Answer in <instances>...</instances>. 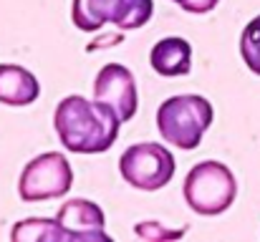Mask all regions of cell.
<instances>
[{"label": "cell", "instance_id": "cell-10", "mask_svg": "<svg viewBox=\"0 0 260 242\" xmlns=\"http://www.w3.org/2000/svg\"><path fill=\"white\" fill-rule=\"evenodd\" d=\"M119 0H74L71 18L74 25L84 33H93L106 23H114Z\"/></svg>", "mask_w": 260, "mask_h": 242}, {"label": "cell", "instance_id": "cell-15", "mask_svg": "<svg viewBox=\"0 0 260 242\" xmlns=\"http://www.w3.org/2000/svg\"><path fill=\"white\" fill-rule=\"evenodd\" d=\"M174 5H179L182 10H187V13H210V10H215L217 8V3L220 0H172Z\"/></svg>", "mask_w": 260, "mask_h": 242}, {"label": "cell", "instance_id": "cell-3", "mask_svg": "<svg viewBox=\"0 0 260 242\" xmlns=\"http://www.w3.org/2000/svg\"><path fill=\"white\" fill-rule=\"evenodd\" d=\"M182 194L192 212L215 217V215H222L235 202L238 182H235V174L222 161L207 159L194 164L187 171Z\"/></svg>", "mask_w": 260, "mask_h": 242}, {"label": "cell", "instance_id": "cell-14", "mask_svg": "<svg viewBox=\"0 0 260 242\" xmlns=\"http://www.w3.org/2000/svg\"><path fill=\"white\" fill-rule=\"evenodd\" d=\"M134 232H137L139 237H144V240H179V237H184L187 227H184V230H167V227H162L159 222L149 220V222H139V225L134 227Z\"/></svg>", "mask_w": 260, "mask_h": 242}, {"label": "cell", "instance_id": "cell-11", "mask_svg": "<svg viewBox=\"0 0 260 242\" xmlns=\"http://www.w3.org/2000/svg\"><path fill=\"white\" fill-rule=\"evenodd\" d=\"M10 237L13 242H71L69 232L58 225V220H46V217H28L15 222Z\"/></svg>", "mask_w": 260, "mask_h": 242}, {"label": "cell", "instance_id": "cell-1", "mask_svg": "<svg viewBox=\"0 0 260 242\" xmlns=\"http://www.w3.org/2000/svg\"><path fill=\"white\" fill-rule=\"evenodd\" d=\"M53 126L63 149L74 154H101L114 147L121 119L114 114V109L71 93L58 101Z\"/></svg>", "mask_w": 260, "mask_h": 242}, {"label": "cell", "instance_id": "cell-7", "mask_svg": "<svg viewBox=\"0 0 260 242\" xmlns=\"http://www.w3.org/2000/svg\"><path fill=\"white\" fill-rule=\"evenodd\" d=\"M56 220L69 232L71 242H111V237L106 235V215L91 199H69V202H63Z\"/></svg>", "mask_w": 260, "mask_h": 242}, {"label": "cell", "instance_id": "cell-2", "mask_svg": "<svg viewBox=\"0 0 260 242\" xmlns=\"http://www.w3.org/2000/svg\"><path fill=\"white\" fill-rule=\"evenodd\" d=\"M212 119V103L200 93H179L157 109V129L162 139L184 152L200 147Z\"/></svg>", "mask_w": 260, "mask_h": 242}, {"label": "cell", "instance_id": "cell-8", "mask_svg": "<svg viewBox=\"0 0 260 242\" xmlns=\"http://www.w3.org/2000/svg\"><path fill=\"white\" fill-rule=\"evenodd\" d=\"M41 96L38 79L15 63H0V103L5 106H28Z\"/></svg>", "mask_w": 260, "mask_h": 242}, {"label": "cell", "instance_id": "cell-12", "mask_svg": "<svg viewBox=\"0 0 260 242\" xmlns=\"http://www.w3.org/2000/svg\"><path fill=\"white\" fill-rule=\"evenodd\" d=\"M154 0H119L114 25L119 30H137L152 20Z\"/></svg>", "mask_w": 260, "mask_h": 242}, {"label": "cell", "instance_id": "cell-13", "mask_svg": "<svg viewBox=\"0 0 260 242\" xmlns=\"http://www.w3.org/2000/svg\"><path fill=\"white\" fill-rule=\"evenodd\" d=\"M240 56L245 66L260 76V15H255L240 33Z\"/></svg>", "mask_w": 260, "mask_h": 242}, {"label": "cell", "instance_id": "cell-6", "mask_svg": "<svg viewBox=\"0 0 260 242\" xmlns=\"http://www.w3.org/2000/svg\"><path fill=\"white\" fill-rule=\"evenodd\" d=\"M93 101L114 109V114L121 119V124L132 121L139 109L134 74L121 63H106L93 81Z\"/></svg>", "mask_w": 260, "mask_h": 242}, {"label": "cell", "instance_id": "cell-9", "mask_svg": "<svg viewBox=\"0 0 260 242\" xmlns=\"http://www.w3.org/2000/svg\"><path fill=\"white\" fill-rule=\"evenodd\" d=\"M149 63L159 76H187L192 68V46L184 38H162L149 51Z\"/></svg>", "mask_w": 260, "mask_h": 242}, {"label": "cell", "instance_id": "cell-4", "mask_svg": "<svg viewBox=\"0 0 260 242\" xmlns=\"http://www.w3.org/2000/svg\"><path fill=\"white\" fill-rule=\"evenodd\" d=\"M74 184V169L61 152H46L28 161L18 179V194L23 202H46L69 194Z\"/></svg>", "mask_w": 260, "mask_h": 242}, {"label": "cell", "instance_id": "cell-5", "mask_svg": "<svg viewBox=\"0 0 260 242\" xmlns=\"http://www.w3.org/2000/svg\"><path fill=\"white\" fill-rule=\"evenodd\" d=\"M174 157L165 144L144 142L129 147L121 159H119V171L126 184L142 192H157L167 187L174 177Z\"/></svg>", "mask_w": 260, "mask_h": 242}]
</instances>
